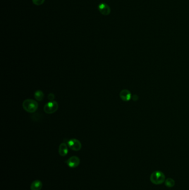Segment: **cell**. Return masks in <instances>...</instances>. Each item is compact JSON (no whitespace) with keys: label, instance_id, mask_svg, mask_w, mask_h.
Returning <instances> with one entry per match:
<instances>
[{"label":"cell","instance_id":"cell-1","mask_svg":"<svg viewBox=\"0 0 189 190\" xmlns=\"http://www.w3.org/2000/svg\"><path fill=\"white\" fill-rule=\"evenodd\" d=\"M23 109L28 113L35 112L38 107V104L35 100L27 99L23 102Z\"/></svg>","mask_w":189,"mask_h":190},{"label":"cell","instance_id":"cell-2","mask_svg":"<svg viewBox=\"0 0 189 190\" xmlns=\"http://www.w3.org/2000/svg\"><path fill=\"white\" fill-rule=\"evenodd\" d=\"M150 181L155 185H161L165 182V176L164 173L160 171H156L153 172L150 177Z\"/></svg>","mask_w":189,"mask_h":190},{"label":"cell","instance_id":"cell-3","mask_svg":"<svg viewBox=\"0 0 189 190\" xmlns=\"http://www.w3.org/2000/svg\"><path fill=\"white\" fill-rule=\"evenodd\" d=\"M58 109V104L55 101H52L47 102L44 106V111L47 114H52L54 113Z\"/></svg>","mask_w":189,"mask_h":190},{"label":"cell","instance_id":"cell-4","mask_svg":"<svg viewBox=\"0 0 189 190\" xmlns=\"http://www.w3.org/2000/svg\"><path fill=\"white\" fill-rule=\"evenodd\" d=\"M68 146L74 151H78L82 149L81 142L76 139H72L67 142Z\"/></svg>","mask_w":189,"mask_h":190},{"label":"cell","instance_id":"cell-5","mask_svg":"<svg viewBox=\"0 0 189 190\" xmlns=\"http://www.w3.org/2000/svg\"><path fill=\"white\" fill-rule=\"evenodd\" d=\"M80 162V159L76 156H73L70 158H68V160L65 161V163L71 168H77L79 165Z\"/></svg>","mask_w":189,"mask_h":190},{"label":"cell","instance_id":"cell-6","mask_svg":"<svg viewBox=\"0 0 189 190\" xmlns=\"http://www.w3.org/2000/svg\"><path fill=\"white\" fill-rule=\"evenodd\" d=\"M98 9L102 15L107 16L110 13V9L107 4L105 3H101L98 6Z\"/></svg>","mask_w":189,"mask_h":190},{"label":"cell","instance_id":"cell-7","mask_svg":"<svg viewBox=\"0 0 189 190\" xmlns=\"http://www.w3.org/2000/svg\"><path fill=\"white\" fill-rule=\"evenodd\" d=\"M120 97L124 101H129L132 98V96L131 92L128 90L124 89L120 91Z\"/></svg>","mask_w":189,"mask_h":190},{"label":"cell","instance_id":"cell-8","mask_svg":"<svg viewBox=\"0 0 189 190\" xmlns=\"http://www.w3.org/2000/svg\"><path fill=\"white\" fill-rule=\"evenodd\" d=\"M59 154L61 156L64 157L68 154V149L67 145L66 143H62L59 145L58 149Z\"/></svg>","mask_w":189,"mask_h":190},{"label":"cell","instance_id":"cell-9","mask_svg":"<svg viewBox=\"0 0 189 190\" xmlns=\"http://www.w3.org/2000/svg\"><path fill=\"white\" fill-rule=\"evenodd\" d=\"M43 186L42 182L40 180H35L32 182L30 186L31 190H41Z\"/></svg>","mask_w":189,"mask_h":190},{"label":"cell","instance_id":"cell-10","mask_svg":"<svg viewBox=\"0 0 189 190\" xmlns=\"http://www.w3.org/2000/svg\"><path fill=\"white\" fill-rule=\"evenodd\" d=\"M35 98L36 99V100L39 101H42L43 98H44V94L43 92L41 90H37L36 91V92H35Z\"/></svg>","mask_w":189,"mask_h":190},{"label":"cell","instance_id":"cell-11","mask_svg":"<svg viewBox=\"0 0 189 190\" xmlns=\"http://www.w3.org/2000/svg\"><path fill=\"white\" fill-rule=\"evenodd\" d=\"M175 182L171 178H167L165 181V185L169 188L173 187L175 186Z\"/></svg>","mask_w":189,"mask_h":190},{"label":"cell","instance_id":"cell-12","mask_svg":"<svg viewBox=\"0 0 189 190\" xmlns=\"http://www.w3.org/2000/svg\"><path fill=\"white\" fill-rule=\"evenodd\" d=\"M45 0H32L33 3L37 6L42 5L45 2Z\"/></svg>","mask_w":189,"mask_h":190},{"label":"cell","instance_id":"cell-13","mask_svg":"<svg viewBox=\"0 0 189 190\" xmlns=\"http://www.w3.org/2000/svg\"><path fill=\"white\" fill-rule=\"evenodd\" d=\"M54 98H55V96H54V94H52V93H50L49 95H48V100L50 101H54Z\"/></svg>","mask_w":189,"mask_h":190},{"label":"cell","instance_id":"cell-14","mask_svg":"<svg viewBox=\"0 0 189 190\" xmlns=\"http://www.w3.org/2000/svg\"><path fill=\"white\" fill-rule=\"evenodd\" d=\"M131 99H132V100H133L134 101H138V99H139V97H138V95H134L132 96V98H131Z\"/></svg>","mask_w":189,"mask_h":190}]
</instances>
